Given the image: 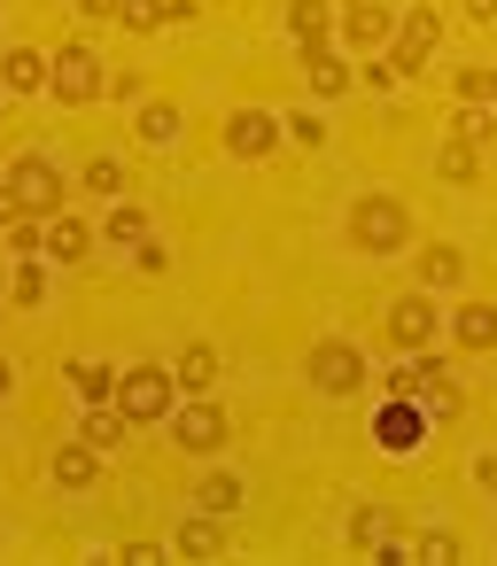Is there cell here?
I'll use <instances>...</instances> for the list:
<instances>
[{
	"label": "cell",
	"instance_id": "f1b7e54d",
	"mask_svg": "<svg viewBox=\"0 0 497 566\" xmlns=\"http://www.w3.org/2000/svg\"><path fill=\"white\" fill-rule=\"evenodd\" d=\"M451 133H458V140H474V148H482V140H489V133H497V117H489V109H482V102H466V109H458V117H451Z\"/></svg>",
	"mask_w": 497,
	"mask_h": 566
},
{
	"label": "cell",
	"instance_id": "ab89813d",
	"mask_svg": "<svg viewBox=\"0 0 497 566\" xmlns=\"http://www.w3.org/2000/svg\"><path fill=\"white\" fill-rule=\"evenodd\" d=\"M474 481H482V489L497 496V458H482V465H474Z\"/></svg>",
	"mask_w": 497,
	"mask_h": 566
},
{
	"label": "cell",
	"instance_id": "74e56055",
	"mask_svg": "<svg viewBox=\"0 0 497 566\" xmlns=\"http://www.w3.org/2000/svg\"><path fill=\"white\" fill-rule=\"evenodd\" d=\"M9 226H24V202H17L9 187H0V233H9Z\"/></svg>",
	"mask_w": 497,
	"mask_h": 566
},
{
	"label": "cell",
	"instance_id": "7c38bea8",
	"mask_svg": "<svg viewBox=\"0 0 497 566\" xmlns=\"http://www.w3.org/2000/svg\"><path fill=\"white\" fill-rule=\"evenodd\" d=\"M86 241H94V233H86L79 218H63V210H55V218H40V256H48V264H79V256H86Z\"/></svg>",
	"mask_w": 497,
	"mask_h": 566
},
{
	"label": "cell",
	"instance_id": "b9f144b4",
	"mask_svg": "<svg viewBox=\"0 0 497 566\" xmlns=\"http://www.w3.org/2000/svg\"><path fill=\"white\" fill-rule=\"evenodd\" d=\"M0 396H9V357H0Z\"/></svg>",
	"mask_w": 497,
	"mask_h": 566
},
{
	"label": "cell",
	"instance_id": "7a4b0ae2",
	"mask_svg": "<svg viewBox=\"0 0 497 566\" xmlns=\"http://www.w3.org/2000/svg\"><path fill=\"white\" fill-rule=\"evenodd\" d=\"M172 396H179L172 365H133V373H117V411H125L133 427H156V419H172Z\"/></svg>",
	"mask_w": 497,
	"mask_h": 566
},
{
	"label": "cell",
	"instance_id": "f546056e",
	"mask_svg": "<svg viewBox=\"0 0 497 566\" xmlns=\"http://www.w3.org/2000/svg\"><path fill=\"white\" fill-rule=\"evenodd\" d=\"M110 241H117V249H133V241H148V218H141L133 202H117V210H110Z\"/></svg>",
	"mask_w": 497,
	"mask_h": 566
},
{
	"label": "cell",
	"instance_id": "d6986e66",
	"mask_svg": "<svg viewBox=\"0 0 497 566\" xmlns=\"http://www.w3.org/2000/svg\"><path fill=\"white\" fill-rule=\"evenodd\" d=\"M451 334H458L466 349H497V303H466V311L451 318Z\"/></svg>",
	"mask_w": 497,
	"mask_h": 566
},
{
	"label": "cell",
	"instance_id": "8d00e7d4",
	"mask_svg": "<svg viewBox=\"0 0 497 566\" xmlns=\"http://www.w3.org/2000/svg\"><path fill=\"white\" fill-rule=\"evenodd\" d=\"M125 566H164V543H125Z\"/></svg>",
	"mask_w": 497,
	"mask_h": 566
},
{
	"label": "cell",
	"instance_id": "484cf974",
	"mask_svg": "<svg viewBox=\"0 0 497 566\" xmlns=\"http://www.w3.org/2000/svg\"><path fill=\"white\" fill-rule=\"evenodd\" d=\"M179 558H218V527H210V512H203V520H179Z\"/></svg>",
	"mask_w": 497,
	"mask_h": 566
},
{
	"label": "cell",
	"instance_id": "9c48e42d",
	"mask_svg": "<svg viewBox=\"0 0 497 566\" xmlns=\"http://www.w3.org/2000/svg\"><path fill=\"white\" fill-rule=\"evenodd\" d=\"M435 318H443V311H435L427 295H396V303H389V342H396V349H427V342H435Z\"/></svg>",
	"mask_w": 497,
	"mask_h": 566
},
{
	"label": "cell",
	"instance_id": "30bf717a",
	"mask_svg": "<svg viewBox=\"0 0 497 566\" xmlns=\"http://www.w3.org/2000/svg\"><path fill=\"white\" fill-rule=\"evenodd\" d=\"M420 434H427V411H420V403H404V396L373 419V442H381L389 458H412V450H420Z\"/></svg>",
	"mask_w": 497,
	"mask_h": 566
},
{
	"label": "cell",
	"instance_id": "60d3db41",
	"mask_svg": "<svg viewBox=\"0 0 497 566\" xmlns=\"http://www.w3.org/2000/svg\"><path fill=\"white\" fill-rule=\"evenodd\" d=\"M79 9H86V17H117V9H125V0H79Z\"/></svg>",
	"mask_w": 497,
	"mask_h": 566
},
{
	"label": "cell",
	"instance_id": "e575fe53",
	"mask_svg": "<svg viewBox=\"0 0 497 566\" xmlns=\"http://www.w3.org/2000/svg\"><path fill=\"white\" fill-rule=\"evenodd\" d=\"M48 295V272H40V256H24V272H17V303H40Z\"/></svg>",
	"mask_w": 497,
	"mask_h": 566
},
{
	"label": "cell",
	"instance_id": "f35d334b",
	"mask_svg": "<svg viewBox=\"0 0 497 566\" xmlns=\"http://www.w3.org/2000/svg\"><path fill=\"white\" fill-rule=\"evenodd\" d=\"M466 17L474 24H497V0H466Z\"/></svg>",
	"mask_w": 497,
	"mask_h": 566
},
{
	"label": "cell",
	"instance_id": "6da1fadb",
	"mask_svg": "<svg viewBox=\"0 0 497 566\" xmlns=\"http://www.w3.org/2000/svg\"><path fill=\"white\" fill-rule=\"evenodd\" d=\"M389 388H396L404 403H420L427 419H458V380H451V365L427 357V349H412V365L389 373Z\"/></svg>",
	"mask_w": 497,
	"mask_h": 566
},
{
	"label": "cell",
	"instance_id": "d590c367",
	"mask_svg": "<svg viewBox=\"0 0 497 566\" xmlns=\"http://www.w3.org/2000/svg\"><path fill=\"white\" fill-rule=\"evenodd\" d=\"M133 264H141V272H164L172 249H164V241H133Z\"/></svg>",
	"mask_w": 497,
	"mask_h": 566
},
{
	"label": "cell",
	"instance_id": "44dd1931",
	"mask_svg": "<svg viewBox=\"0 0 497 566\" xmlns=\"http://www.w3.org/2000/svg\"><path fill=\"white\" fill-rule=\"evenodd\" d=\"M125 427H133V419H125L117 403H94V411L79 419V434H86L94 450H117V442H125Z\"/></svg>",
	"mask_w": 497,
	"mask_h": 566
},
{
	"label": "cell",
	"instance_id": "d4e9b609",
	"mask_svg": "<svg viewBox=\"0 0 497 566\" xmlns=\"http://www.w3.org/2000/svg\"><path fill=\"white\" fill-rule=\"evenodd\" d=\"M389 535H396V527H389V512H381V504H365V512H350V543H358V551H381Z\"/></svg>",
	"mask_w": 497,
	"mask_h": 566
},
{
	"label": "cell",
	"instance_id": "3957f363",
	"mask_svg": "<svg viewBox=\"0 0 497 566\" xmlns=\"http://www.w3.org/2000/svg\"><path fill=\"white\" fill-rule=\"evenodd\" d=\"M350 241H358L365 256H396V249L412 241V218H404V202H389V195H365V202L350 210Z\"/></svg>",
	"mask_w": 497,
	"mask_h": 566
},
{
	"label": "cell",
	"instance_id": "e0dca14e",
	"mask_svg": "<svg viewBox=\"0 0 497 566\" xmlns=\"http://www.w3.org/2000/svg\"><path fill=\"white\" fill-rule=\"evenodd\" d=\"M303 71H311V94H350V63L342 55H327V48H303Z\"/></svg>",
	"mask_w": 497,
	"mask_h": 566
},
{
	"label": "cell",
	"instance_id": "9a60e30c",
	"mask_svg": "<svg viewBox=\"0 0 497 566\" xmlns=\"http://www.w3.org/2000/svg\"><path fill=\"white\" fill-rule=\"evenodd\" d=\"M94 473H102V450H94L86 434L55 450V489H94Z\"/></svg>",
	"mask_w": 497,
	"mask_h": 566
},
{
	"label": "cell",
	"instance_id": "ffe728a7",
	"mask_svg": "<svg viewBox=\"0 0 497 566\" xmlns=\"http://www.w3.org/2000/svg\"><path fill=\"white\" fill-rule=\"evenodd\" d=\"M172 380H179L187 396H203V388L218 380V349H210V342H195V349H187V357L172 365Z\"/></svg>",
	"mask_w": 497,
	"mask_h": 566
},
{
	"label": "cell",
	"instance_id": "7402d4cb",
	"mask_svg": "<svg viewBox=\"0 0 497 566\" xmlns=\"http://www.w3.org/2000/svg\"><path fill=\"white\" fill-rule=\"evenodd\" d=\"M435 171H443V179H458V187H466V179H482V148H474V140H458V133H451V140H443V156H435Z\"/></svg>",
	"mask_w": 497,
	"mask_h": 566
},
{
	"label": "cell",
	"instance_id": "d6a6232c",
	"mask_svg": "<svg viewBox=\"0 0 497 566\" xmlns=\"http://www.w3.org/2000/svg\"><path fill=\"white\" fill-rule=\"evenodd\" d=\"M280 133H288V140H303V148H327V125H319L311 109H303V117H280Z\"/></svg>",
	"mask_w": 497,
	"mask_h": 566
},
{
	"label": "cell",
	"instance_id": "5b68a950",
	"mask_svg": "<svg viewBox=\"0 0 497 566\" xmlns=\"http://www.w3.org/2000/svg\"><path fill=\"white\" fill-rule=\"evenodd\" d=\"M303 373H311L319 396H358V388H365V349H358V342H319Z\"/></svg>",
	"mask_w": 497,
	"mask_h": 566
},
{
	"label": "cell",
	"instance_id": "277c9868",
	"mask_svg": "<svg viewBox=\"0 0 497 566\" xmlns=\"http://www.w3.org/2000/svg\"><path fill=\"white\" fill-rule=\"evenodd\" d=\"M0 187L24 202V218H55V210H63V171H55L48 156H17Z\"/></svg>",
	"mask_w": 497,
	"mask_h": 566
},
{
	"label": "cell",
	"instance_id": "ba28073f",
	"mask_svg": "<svg viewBox=\"0 0 497 566\" xmlns=\"http://www.w3.org/2000/svg\"><path fill=\"white\" fill-rule=\"evenodd\" d=\"M272 148H280V117H272V109H234V125H226V156L265 164Z\"/></svg>",
	"mask_w": 497,
	"mask_h": 566
},
{
	"label": "cell",
	"instance_id": "5bb4252c",
	"mask_svg": "<svg viewBox=\"0 0 497 566\" xmlns=\"http://www.w3.org/2000/svg\"><path fill=\"white\" fill-rule=\"evenodd\" d=\"M342 32H350V48H358V55H373V48L389 40V0H350Z\"/></svg>",
	"mask_w": 497,
	"mask_h": 566
},
{
	"label": "cell",
	"instance_id": "2e32d148",
	"mask_svg": "<svg viewBox=\"0 0 497 566\" xmlns=\"http://www.w3.org/2000/svg\"><path fill=\"white\" fill-rule=\"evenodd\" d=\"M0 86H9V94H40L48 86V55L40 48H9V55H0Z\"/></svg>",
	"mask_w": 497,
	"mask_h": 566
},
{
	"label": "cell",
	"instance_id": "4fadbf2b",
	"mask_svg": "<svg viewBox=\"0 0 497 566\" xmlns=\"http://www.w3.org/2000/svg\"><path fill=\"white\" fill-rule=\"evenodd\" d=\"M187 17H195V0H125L117 9L125 32H164V24H187Z\"/></svg>",
	"mask_w": 497,
	"mask_h": 566
},
{
	"label": "cell",
	"instance_id": "cb8c5ba5",
	"mask_svg": "<svg viewBox=\"0 0 497 566\" xmlns=\"http://www.w3.org/2000/svg\"><path fill=\"white\" fill-rule=\"evenodd\" d=\"M327 24H334V17H327V0H296V9H288V32H296L303 48H319Z\"/></svg>",
	"mask_w": 497,
	"mask_h": 566
},
{
	"label": "cell",
	"instance_id": "603a6c76",
	"mask_svg": "<svg viewBox=\"0 0 497 566\" xmlns=\"http://www.w3.org/2000/svg\"><path fill=\"white\" fill-rule=\"evenodd\" d=\"M71 388H79L86 403H117V373H110V365H94V357H86V365H71Z\"/></svg>",
	"mask_w": 497,
	"mask_h": 566
},
{
	"label": "cell",
	"instance_id": "4dcf8cb0",
	"mask_svg": "<svg viewBox=\"0 0 497 566\" xmlns=\"http://www.w3.org/2000/svg\"><path fill=\"white\" fill-rule=\"evenodd\" d=\"M86 187H94V195H125V171H117V156H94V164H86Z\"/></svg>",
	"mask_w": 497,
	"mask_h": 566
},
{
	"label": "cell",
	"instance_id": "4316f807",
	"mask_svg": "<svg viewBox=\"0 0 497 566\" xmlns=\"http://www.w3.org/2000/svg\"><path fill=\"white\" fill-rule=\"evenodd\" d=\"M141 140H156V148L179 140V109H172V102H148V109H141Z\"/></svg>",
	"mask_w": 497,
	"mask_h": 566
},
{
	"label": "cell",
	"instance_id": "836d02e7",
	"mask_svg": "<svg viewBox=\"0 0 497 566\" xmlns=\"http://www.w3.org/2000/svg\"><path fill=\"white\" fill-rule=\"evenodd\" d=\"M458 94H466V102H489V94H497V71H489V63L458 71Z\"/></svg>",
	"mask_w": 497,
	"mask_h": 566
},
{
	"label": "cell",
	"instance_id": "52a82bcc",
	"mask_svg": "<svg viewBox=\"0 0 497 566\" xmlns=\"http://www.w3.org/2000/svg\"><path fill=\"white\" fill-rule=\"evenodd\" d=\"M435 40H443V17H435V0H420V9L404 17V32H396V48H389V71H396V78H412V71H427V55H435Z\"/></svg>",
	"mask_w": 497,
	"mask_h": 566
},
{
	"label": "cell",
	"instance_id": "83f0119b",
	"mask_svg": "<svg viewBox=\"0 0 497 566\" xmlns=\"http://www.w3.org/2000/svg\"><path fill=\"white\" fill-rule=\"evenodd\" d=\"M458 272H466V256H458V249H427V256H420V280H427V287H451Z\"/></svg>",
	"mask_w": 497,
	"mask_h": 566
},
{
	"label": "cell",
	"instance_id": "8992f818",
	"mask_svg": "<svg viewBox=\"0 0 497 566\" xmlns=\"http://www.w3.org/2000/svg\"><path fill=\"white\" fill-rule=\"evenodd\" d=\"M110 78H102V55L94 48H63V55H48V94L55 102H94Z\"/></svg>",
	"mask_w": 497,
	"mask_h": 566
},
{
	"label": "cell",
	"instance_id": "1f68e13d",
	"mask_svg": "<svg viewBox=\"0 0 497 566\" xmlns=\"http://www.w3.org/2000/svg\"><path fill=\"white\" fill-rule=\"evenodd\" d=\"M412 558H427V566H443V558H458V535H443V527H427V535L412 543Z\"/></svg>",
	"mask_w": 497,
	"mask_h": 566
},
{
	"label": "cell",
	"instance_id": "ac0fdd59",
	"mask_svg": "<svg viewBox=\"0 0 497 566\" xmlns=\"http://www.w3.org/2000/svg\"><path fill=\"white\" fill-rule=\"evenodd\" d=\"M249 504V489L234 481V473H210L203 489H195V512H210V520H226V512H241Z\"/></svg>",
	"mask_w": 497,
	"mask_h": 566
},
{
	"label": "cell",
	"instance_id": "8fae6325",
	"mask_svg": "<svg viewBox=\"0 0 497 566\" xmlns=\"http://www.w3.org/2000/svg\"><path fill=\"white\" fill-rule=\"evenodd\" d=\"M172 442H179V450H218V442H226V411H210V403H172Z\"/></svg>",
	"mask_w": 497,
	"mask_h": 566
}]
</instances>
